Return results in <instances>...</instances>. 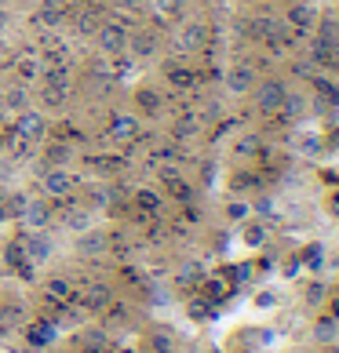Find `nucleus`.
Wrapping results in <instances>:
<instances>
[{
    "label": "nucleus",
    "mask_w": 339,
    "mask_h": 353,
    "mask_svg": "<svg viewBox=\"0 0 339 353\" xmlns=\"http://www.w3.org/2000/svg\"><path fill=\"white\" fill-rule=\"evenodd\" d=\"M252 95H255V110L263 117H273L284 106V99H289V88H284V81H278V77H270V81H255Z\"/></svg>",
    "instance_id": "1"
},
{
    "label": "nucleus",
    "mask_w": 339,
    "mask_h": 353,
    "mask_svg": "<svg viewBox=\"0 0 339 353\" xmlns=\"http://www.w3.org/2000/svg\"><path fill=\"white\" fill-rule=\"evenodd\" d=\"M318 30V11L314 4H292L284 11V33L289 37H310Z\"/></svg>",
    "instance_id": "2"
},
{
    "label": "nucleus",
    "mask_w": 339,
    "mask_h": 353,
    "mask_svg": "<svg viewBox=\"0 0 339 353\" xmlns=\"http://www.w3.org/2000/svg\"><path fill=\"white\" fill-rule=\"evenodd\" d=\"M11 135H19L22 142H30V146H37L44 135H48V121H44V113H37V110H22L19 113V121H11Z\"/></svg>",
    "instance_id": "3"
},
{
    "label": "nucleus",
    "mask_w": 339,
    "mask_h": 353,
    "mask_svg": "<svg viewBox=\"0 0 339 353\" xmlns=\"http://www.w3.org/2000/svg\"><path fill=\"white\" fill-rule=\"evenodd\" d=\"M106 135L110 142H117V146H128V142H135L142 135V124L135 113H113L110 124H106Z\"/></svg>",
    "instance_id": "4"
},
{
    "label": "nucleus",
    "mask_w": 339,
    "mask_h": 353,
    "mask_svg": "<svg viewBox=\"0 0 339 353\" xmlns=\"http://www.w3.org/2000/svg\"><path fill=\"white\" fill-rule=\"evenodd\" d=\"M77 303L84 306V313H102V310L113 303V288L102 284V281L84 284V288H77Z\"/></svg>",
    "instance_id": "5"
},
{
    "label": "nucleus",
    "mask_w": 339,
    "mask_h": 353,
    "mask_svg": "<svg viewBox=\"0 0 339 353\" xmlns=\"http://www.w3.org/2000/svg\"><path fill=\"white\" fill-rule=\"evenodd\" d=\"M95 37H99L102 55H124V51H128V30L121 22H102Z\"/></svg>",
    "instance_id": "6"
},
{
    "label": "nucleus",
    "mask_w": 339,
    "mask_h": 353,
    "mask_svg": "<svg viewBox=\"0 0 339 353\" xmlns=\"http://www.w3.org/2000/svg\"><path fill=\"white\" fill-rule=\"evenodd\" d=\"M164 77H168V84H172L175 91H193L197 88V73H193L186 62H179V59L164 62Z\"/></svg>",
    "instance_id": "7"
},
{
    "label": "nucleus",
    "mask_w": 339,
    "mask_h": 353,
    "mask_svg": "<svg viewBox=\"0 0 339 353\" xmlns=\"http://www.w3.org/2000/svg\"><path fill=\"white\" fill-rule=\"evenodd\" d=\"M255 70L249 66V62H238V66H230L226 70V91H233V95H244V91H252L255 88Z\"/></svg>",
    "instance_id": "8"
},
{
    "label": "nucleus",
    "mask_w": 339,
    "mask_h": 353,
    "mask_svg": "<svg viewBox=\"0 0 339 353\" xmlns=\"http://www.w3.org/2000/svg\"><path fill=\"white\" fill-rule=\"evenodd\" d=\"M44 193L48 197H66V193H73V186H77V179L66 172V168H51V172L44 175Z\"/></svg>",
    "instance_id": "9"
},
{
    "label": "nucleus",
    "mask_w": 339,
    "mask_h": 353,
    "mask_svg": "<svg viewBox=\"0 0 339 353\" xmlns=\"http://www.w3.org/2000/svg\"><path fill=\"white\" fill-rule=\"evenodd\" d=\"M11 70H15L22 81H41V73H44V55H41V51H22V55L11 62Z\"/></svg>",
    "instance_id": "10"
},
{
    "label": "nucleus",
    "mask_w": 339,
    "mask_h": 353,
    "mask_svg": "<svg viewBox=\"0 0 339 353\" xmlns=\"http://www.w3.org/2000/svg\"><path fill=\"white\" fill-rule=\"evenodd\" d=\"M233 295V284L223 277V273H212V277H204L201 281V299H208V303H223V299H230Z\"/></svg>",
    "instance_id": "11"
},
{
    "label": "nucleus",
    "mask_w": 339,
    "mask_h": 353,
    "mask_svg": "<svg viewBox=\"0 0 339 353\" xmlns=\"http://www.w3.org/2000/svg\"><path fill=\"white\" fill-rule=\"evenodd\" d=\"M26 339H30V346H37V350H44V346H51L59 339V328L51 324L48 317H37L30 328H26Z\"/></svg>",
    "instance_id": "12"
},
{
    "label": "nucleus",
    "mask_w": 339,
    "mask_h": 353,
    "mask_svg": "<svg viewBox=\"0 0 339 353\" xmlns=\"http://www.w3.org/2000/svg\"><path fill=\"white\" fill-rule=\"evenodd\" d=\"M44 303H77V284L62 281V277H51L44 284Z\"/></svg>",
    "instance_id": "13"
},
{
    "label": "nucleus",
    "mask_w": 339,
    "mask_h": 353,
    "mask_svg": "<svg viewBox=\"0 0 339 353\" xmlns=\"http://www.w3.org/2000/svg\"><path fill=\"white\" fill-rule=\"evenodd\" d=\"M146 350L150 353H175V335L168 328H161V324H153L146 332Z\"/></svg>",
    "instance_id": "14"
},
{
    "label": "nucleus",
    "mask_w": 339,
    "mask_h": 353,
    "mask_svg": "<svg viewBox=\"0 0 339 353\" xmlns=\"http://www.w3.org/2000/svg\"><path fill=\"white\" fill-rule=\"evenodd\" d=\"M128 51H132V55H139V59L153 55V51H157V33H153V30L128 33Z\"/></svg>",
    "instance_id": "15"
},
{
    "label": "nucleus",
    "mask_w": 339,
    "mask_h": 353,
    "mask_svg": "<svg viewBox=\"0 0 339 353\" xmlns=\"http://www.w3.org/2000/svg\"><path fill=\"white\" fill-rule=\"evenodd\" d=\"M135 106H139L142 117H153V113H161L164 99H161L157 88H139V91H135Z\"/></svg>",
    "instance_id": "16"
},
{
    "label": "nucleus",
    "mask_w": 339,
    "mask_h": 353,
    "mask_svg": "<svg viewBox=\"0 0 339 353\" xmlns=\"http://www.w3.org/2000/svg\"><path fill=\"white\" fill-rule=\"evenodd\" d=\"M62 19H66V8H62L59 0H44V4L37 8V15H33L37 26H59Z\"/></svg>",
    "instance_id": "17"
},
{
    "label": "nucleus",
    "mask_w": 339,
    "mask_h": 353,
    "mask_svg": "<svg viewBox=\"0 0 339 353\" xmlns=\"http://www.w3.org/2000/svg\"><path fill=\"white\" fill-rule=\"evenodd\" d=\"M204 41H208V30H204V26H186V30L175 37L179 51H197V48H204Z\"/></svg>",
    "instance_id": "18"
},
{
    "label": "nucleus",
    "mask_w": 339,
    "mask_h": 353,
    "mask_svg": "<svg viewBox=\"0 0 339 353\" xmlns=\"http://www.w3.org/2000/svg\"><path fill=\"white\" fill-rule=\"evenodd\" d=\"M22 215H26V222H30V226H48V222L55 219V212H51L48 201H30V204L22 208Z\"/></svg>",
    "instance_id": "19"
},
{
    "label": "nucleus",
    "mask_w": 339,
    "mask_h": 353,
    "mask_svg": "<svg viewBox=\"0 0 339 353\" xmlns=\"http://www.w3.org/2000/svg\"><path fill=\"white\" fill-rule=\"evenodd\" d=\"M132 204L139 208V212H150V215H157V212H161V204H164V197H161L157 190L142 186V190H135V197H132Z\"/></svg>",
    "instance_id": "20"
},
{
    "label": "nucleus",
    "mask_w": 339,
    "mask_h": 353,
    "mask_svg": "<svg viewBox=\"0 0 339 353\" xmlns=\"http://www.w3.org/2000/svg\"><path fill=\"white\" fill-rule=\"evenodd\" d=\"M318 41L329 48V51H339V22H332V19H318Z\"/></svg>",
    "instance_id": "21"
},
{
    "label": "nucleus",
    "mask_w": 339,
    "mask_h": 353,
    "mask_svg": "<svg viewBox=\"0 0 339 353\" xmlns=\"http://www.w3.org/2000/svg\"><path fill=\"white\" fill-rule=\"evenodd\" d=\"M201 132V117L197 113H179L175 121V139H193Z\"/></svg>",
    "instance_id": "22"
},
{
    "label": "nucleus",
    "mask_w": 339,
    "mask_h": 353,
    "mask_svg": "<svg viewBox=\"0 0 339 353\" xmlns=\"http://www.w3.org/2000/svg\"><path fill=\"white\" fill-rule=\"evenodd\" d=\"M73 30L81 33V37H95V33H99V19H95V8L81 11V15L73 19Z\"/></svg>",
    "instance_id": "23"
},
{
    "label": "nucleus",
    "mask_w": 339,
    "mask_h": 353,
    "mask_svg": "<svg viewBox=\"0 0 339 353\" xmlns=\"http://www.w3.org/2000/svg\"><path fill=\"white\" fill-rule=\"evenodd\" d=\"M179 157H182L179 146H161V150H153V153H150V164H153V168H175Z\"/></svg>",
    "instance_id": "24"
},
{
    "label": "nucleus",
    "mask_w": 339,
    "mask_h": 353,
    "mask_svg": "<svg viewBox=\"0 0 339 353\" xmlns=\"http://www.w3.org/2000/svg\"><path fill=\"white\" fill-rule=\"evenodd\" d=\"M70 153H73V146H70V142H51V146H48V153H44V161H48L51 168H62V164L70 161Z\"/></svg>",
    "instance_id": "25"
},
{
    "label": "nucleus",
    "mask_w": 339,
    "mask_h": 353,
    "mask_svg": "<svg viewBox=\"0 0 339 353\" xmlns=\"http://www.w3.org/2000/svg\"><path fill=\"white\" fill-rule=\"evenodd\" d=\"M41 99H44V106H62L70 95V84H41Z\"/></svg>",
    "instance_id": "26"
},
{
    "label": "nucleus",
    "mask_w": 339,
    "mask_h": 353,
    "mask_svg": "<svg viewBox=\"0 0 339 353\" xmlns=\"http://www.w3.org/2000/svg\"><path fill=\"white\" fill-rule=\"evenodd\" d=\"M88 164L95 168V172H102V175H113V172H121V168H124V161H121V157H102V153L88 157Z\"/></svg>",
    "instance_id": "27"
},
{
    "label": "nucleus",
    "mask_w": 339,
    "mask_h": 353,
    "mask_svg": "<svg viewBox=\"0 0 339 353\" xmlns=\"http://www.w3.org/2000/svg\"><path fill=\"white\" fill-rule=\"evenodd\" d=\"M150 4H153V11L161 15V22L179 19V15H182V0H150Z\"/></svg>",
    "instance_id": "28"
},
{
    "label": "nucleus",
    "mask_w": 339,
    "mask_h": 353,
    "mask_svg": "<svg viewBox=\"0 0 339 353\" xmlns=\"http://www.w3.org/2000/svg\"><path fill=\"white\" fill-rule=\"evenodd\" d=\"M106 248H110V237H106V233H84V237H81V252H84V255H91V252H106Z\"/></svg>",
    "instance_id": "29"
},
{
    "label": "nucleus",
    "mask_w": 339,
    "mask_h": 353,
    "mask_svg": "<svg viewBox=\"0 0 339 353\" xmlns=\"http://www.w3.org/2000/svg\"><path fill=\"white\" fill-rule=\"evenodd\" d=\"M241 241L249 244V248H263V244H267V226H263V222H249Z\"/></svg>",
    "instance_id": "30"
},
{
    "label": "nucleus",
    "mask_w": 339,
    "mask_h": 353,
    "mask_svg": "<svg viewBox=\"0 0 339 353\" xmlns=\"http://www.w3.org/2000/svg\"><path fill=\"white\" fill-rule=\"evenodd\" d=\"M259 150H263V139H259V135H244V139L233 142V153H238V157H255Z\"/></svg>",
    "instance_id": "31"
},
{
    "label": "nucleus",
    "mask_w": 339,
    "mask_h": 353,
    "mask_svg": "<svg viewBox=\"0 0 339 353\" xmlns=\"http://www.w3.org/2000/svg\"><path fill=\"white\" fill-rule=\"evenodd\" d=\"M186 310H190V317H193V321H208V317H212V310H215V306L208 303V299H201V295H193Z\"/></svg>",
    "instance_id": "32"
},
{
    "label": "nucleus",
    "mask_w": 339,
    "mask_h": 353,
    "mask_svg": "<svg viewBox=\"0 0 339 353\" xmlns=\"http://www.w3.org/2000/svg\"><path fill=\"white\" fill-rule=\"evenodd\" d=\"M22 317V306L19 303H8V306H0V332L4 328H15V321Z\"/></svg>",
    "instance_id": "33"
},
{
    "label": "nucleus",
    "mask_w": 339,
    "mask_h": 353,
    "mask_svg": "<svg viewBox=\"0 0 339 353\" xmlns=\"http://www.w3.org/2000/svg\"><path fill=\"white\" fill-rule=\"evenodd\" d=\"M0 102H8V106L11 110H26V106H30V95H26V91L22 88H11V95H8V91H4V95H0Z\"/></svg>",
    "instance_id": "34"
},
{
    "label": "nucleus",
    "mask_w": 339,
    "mask_h": 353,
    "mask_svg": "<svg viewBox=\"0 0 339 353\" xmlns=\"http://www.w3.org/2000/svg\"><path fill=\"white\" fill-rule=\"evenodd\" d=\"M102 313H106V324H121V321H128V306H124V303H117V299H113V303L102 310Z\"/></svg>",
    "instance_id": "35"
},
{
    "label": "nucleus",
    "mask_w": 339,
    "mask_h": 353,
    "mask_svg": "<svg viewBox=\"0 0 339 353\" xmlns=\"http://www.w3.org/2000/svg\"><path fill=\"white\" fill-rule=\"evenodd\" d=\"M226 215H230V219H241V222H249L252 208L244 204V201H230V204H226Z\"/></svg>",
    "instance_id": "36"
},
{
    "label": "nucleus",
    "mask_w": 339,
    "mask_h": 353,
    "mask_svg": "<svg viewBox=\"0 0 339 353\" xmlns=\"http://www.w3.org/2000/svg\"><path fill=\"white\" fill-rule=\"evenodd\" d=\"M255 186H259V179H255L252 172H244V175L238 172V175H233V190H238V193H241V190H255Z\"/></svg>",
    "instance_id": "37"
},
{
    "label": "nucleus",
    "mask_w": 339,
    "mask_h": 353,
    "mask_svg": "<svg viewBox=\"0 0 339 353\" xmlns=\"http://www.w3.org/2000/svg\"><path fill=\"white\" fill-rule=\"evenodd\" d=\"M299 263H307L310 270H318V263H321V244H310L307 252H303V259H299Z\"/></svg>",
    "instance_id": "38"
},
{
    "label": "nucleus",
    "mask_w": 339,
    "mask_h": 353,
    "mask_svg": "<svg viewBox=\"0 0 339 353\" xmlns=\"http://www.w3.org/2000/svg\"><path fill=\"white\" fill-rule=\"evenodd\" d=\"M292 73H296V77H307V81H310V77L318 73V66H314L310 59H303V62H292Z\"/></svg>",
    "instance_id": "39"
},
{
    "label": "nucleus",
    "mask_w": 339,
    "mask_h": 353,
    "mask_svg": "<svg viewBox=\"0 0 339 353\" xmlns=\"http://www.w3.org/2000/svg\"><path fill=\"white\" fill-rule=\"evenodd\" d=\"M332 335H336V321L325 317V321L318 324V339H332Z\"/></svg>",
    "instance_id": "40"
},
{
    "label": "nucleus",
    "mask_w": 339,
    "mask_h": 353,
    "mask_svg": "<svg viewBox=\"0 0 339 353\" xmlns=\"http://www.w3.org/2000/svg\"><path fill=\"white\" fill-rule=\"evenodd\" d=\"M325 208H329V215H332V219H339V190H332V193H329Z\"/></svg>",
    "instance_id": "41"
},
{
    "label": "nucleus",
    "mask_w": 339,
    "mask_h": 353,
    "mask_svg": "<svg viewBox=\"0 0 339 353\" xmlns=\"http://www.w3.org/2000/svg\"><path fill=\"white\" fill-rule=\"evenodd\" d=\"M117 4H121L124 11H139V8H146L150 0H117Z\"/></svg>",
    "instance_id": "42"
},
{
    "label": "nucleus",
    "mask_w": 339,
    "mask_h": 353,
    "mask_svg": "<svg viewBox=\"0 0 339 353\" xmlns=\"http://www.w3.org/2000/svg\"><path fill=\"white\" fill-rule=\"evenodd\" d=\"M212 179H215V164H201V182L208 186V182H212Z\"/></svg>",
    "instance_id": "43"
},
{
    "label": "nucleus",
    "mask_w": 339,
    "mask_h": 353,
    "mask_svg": "<svg viewBox=\"0 0 339 353\" xmlns=\"http://www.w3.org/2000/svg\"><path fill=\"white\" fill-rule=\"evenodd\" d=\"M307 299H310V303H318V299H321V284H310V295Z\"/></svg>",
    "instance_id": "44"
},
{
    "label": "nucleus",
    "mask_w": 339,
    "mask_h": 353,
    "mask_svg": "<svg viewBox=\"0 0 339 353\" xmlns=\"http://www.w3.org/2000/svg\"><path fill=\"white\" fill-rule=\"evenodd\" d=\"M8 135V117H4V110H0V139Z\"/></svg>",
    "instance_id": "45"
},
{
    "label": "nucleus",
    "mask_w": 339,
    "mask_h": 353,
    "mask_svg": "<svg viewBox=\"0 0 339 353\" xmlns=\"http://www.w3.org/2000/svg\"><path fill=\"white\" fill-rule=\"evenodd\" d=\"M4 30H8V11L0 8V33H4Z\"/></svg>",
    "instance_id": "46"
},
{
    "label": "nucleus",
    "mask_w": 339,
    "mask_h": 353,
    "mask_svg": "<svg viewBox=\"0 0 339 353\" xmlns=\"http://www.w3.org/2000/svg\"><path fill=\"white\" fill-rule=\"evenodd\" d=\"M332 70H336V77H339V55L332 59Z\"/></svg>",
    "instance_id": "47"
},
{
    "label": "nucleus",
    "mask_w": 339,
    "mask_h": 353,
    "mask_svg": "<svg viewBox=\"0 0 339 353\" xmlns=\"http://www.w3.org/2000/svg\"><path fill=\"white\" fill-rule=\"evenodd\" d=\"M106 353H135V350H106Z\"/></svg>",
    "instance_id": "48"
},
{
    "label": "nucleus",
    "mask_w": 339,
    "mask_h": 353,
    "mask_svg": "<svg viewBox=\"0 0 339 353\" xmlns=\"http://www.w3.org/2000/svg\"><path fill=\"white\" fill-rule=\"evenodd\" d=\"M8 219V208H0V222H4Z\"/></svg>",
    "instance_id": "49"
},
{
    "label": "nucleus",
    "mask_w": 339,
    "mask_h": 353,
    "mask_svg": "<svg viewBox=\"0 0 339 353\" xmlns=\"http://www.w3.org/2000/svg\"><path fill=\"white\" fill-rule=\"evenodd\" d=\"M0 95H4V88H0Z\"/></svg>",
    "instance_id": "50"
}]
</instances>
